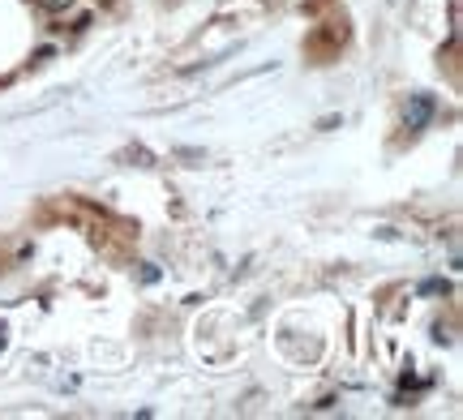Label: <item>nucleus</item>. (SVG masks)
I'll return each mask as SVG.
<instances>
[{
  "instance_id": "1",
  "label": "nucleus",
  "mask_w": 463,
  "mask_h": 420,
  "mask_svg": "<svg viewBox=\"0 0 463 420\" xmlns=\"http://www.w3.org/2000/svg\"><path fill=\"white\" fill-rule=\"evenodd\" d=\"M429 116H433V99L429 94H416V99H412V108H407V129H425Z\"/></svg>"
},
{
  "instance_id": "2",
  "label": "nucleus",
  "mask_w": 463,
  "mask_h": 420,
  "mask_svg": "<svg viewBox=\"0 0 463 420\" xmlns=\"http://www.w3.org/2000/svg\"><path fill=\"white\" fill-rule=\"evenodd\" d=\"M39 5H43V9H51V13H61V9H69V5H73V0H39Z\"/></svg>"
}]
</instances>
